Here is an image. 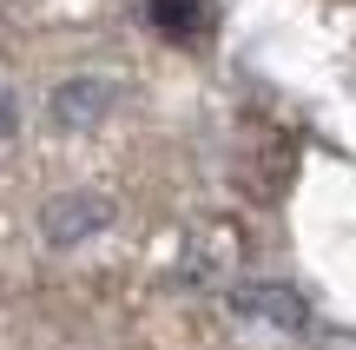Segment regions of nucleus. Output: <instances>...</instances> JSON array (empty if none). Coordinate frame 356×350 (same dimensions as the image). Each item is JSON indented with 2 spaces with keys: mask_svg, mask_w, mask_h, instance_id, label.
<instances>
[{
  "mask_svg": "<svg viewBox=\"0 0 356 350\" xmlns=\"http://www.w3.org/2000/svg\"><path fill=\"white\" fill-rule=\"evenodd\" d=\"M119 218V205L106 192H60V198H47L40 205V238H47L53 251H66V245H86V238H99L106 225Z\"/></svg>",
  "mask_w": 356,
  "mask_h": 350,
  "instance_id": "obj_1",
  "label": "nucleus"
},
{
  "mask_svg": "<svg viewBox=\"0 0 356 350\" xmlns=\"http://www.w3.org/2000/svg\"><path fill=\"white\" fill-rule=\"evenodd\" d=\"M113 100H119V79H106V73H73V79L53 86L47 113H53V126H60V132H92L106 113H113Z\"/></svg>",
  "mask_w": 356,
  "mask_h": 350,
  "instance_id": "obj_2",
  "label": "nucleus"
},
{
  "mask_svg": "<svg viewBox=\"0 0 356 350\" xmlns=\"http://www.w3.org/2000/svg\"><path fill=\"white\" fill-rule=\"evenodd\" d=\"M13 126H20V93H13L7 79H0V145L13 139Z\"/></svg>",
  "mask_w": 356,
  "mask_h": 350,
  "instance_id": "obj_5",
  "label": "nucleus"
},
{
  "mask_svg": "<svg viewBox=\"0 0 356 350\" xmlns=\"http://www.w3.org/2000/svg\"><path fill=\"white\" fill-rule=\"evenodd\" d=\"M152 20H159L165 40H198L211 26V7L204 0H152Z\"/></svg>",
  "mask_w": 356,
  "mask_h": 350,
  "instance_id": "obj_4",
  "label": "nucleus"
},
{
  "mask_svg": "<svg viewBox=\"0 0 356 350\" xmlns=\"http://www.w3.org/2000/svg\"><path fill=\"white\" fill-rule=\"evenodd\" d=\"M231 311L251 317V324H270V331H304L310 324V304L291 285H238L231 291Z\"/></svg>",
  "mask_w": 356,
  "mask_h": 350,
  "instance_id": "obj_3",
  "label": "nucleus"
}]
</instances>
